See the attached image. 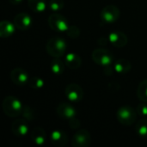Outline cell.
I'll use <instances>...</instances> for the list:
<instances>
[{
  "label": "cell",
  "mask_w": 147,
  "mask_h": 147,
  "mask_svg": "<svg viewBox=\"0 0 147 147\" xmlns=\"http://www.w3.org/2000/svg\"><path fill=\"white\" fill-rule=\"evenodd\" d=\"M67 49L66 42L61 37H52L47 43V53L53 58H59L65 54Z\"/></svg>",
  "instance_id": "cell-1"
},
{
  "label": "cell",
  "mask_w": 147,
  "mask_h": 147,
  "mask_svg": "<svg viewBox=\"0 0 147 147\" xmlns=\"http://www.w3.org/2000/svg\"><path fill=\"white\" fill-rule=\"evenodd\" d=\"M3 110L9 117H17L22 115L23 106L22 102L16 97L9 96L3 101Z\"/></svg>",
  "instance_id": "cell-2"
},
{
  "label": "cell",
  "mask_w": 147,
  "mask_h": 147,
  "mask_svg": "<svg viewBox=\"0 0 147 147\" xmlns=\"http://www.w3.org/2000/svg\"><path fill=\"white\" fill-rule=\"evenodd\" d=\"M137 111L129 105H124L119 108L116 113L118 121L124 126H131L137 120Z\"/></svg>",
  "instance_id": "cell-3"
},
{
  "label": "cell",
  "mask_w": 147,
  "mask_h": 147,
  "mask_svg": "<svg viewBox=\"0 0 147 147\" xmlns=\"http://www.w3.org/2000/svg\"><path fill=\"white\" fill-rule=\"evenodd\" d=\"M92 59L102 66H109L114 60V55L108 49L97 48L92 52Z\"/></svg>",
  "instance_id": "cell-4"
},
{
  "label": "cell",
  "mask_w": 147,
  "mask_h": 147,
  "mask_svg": "<svg viewBox=\"0 0 147 147\" xmlns=\"http://www.w3.org/2000/svg\"><path fill=\"white\" fill-rule=\"evenodd\" d=\"M48 25L53 30L59 32L67 31L70 27L69 22L66 17L60 14L51 15L48 18Z\"/></svg>",
  "instance_id": "cell-5"
},
{
  "label": "cell",
  "mask_w": 147,
  "mask_h": 147,
  "mask_svg": "<svg viewBox=\"0 0 147 147\" xmlns=\"http://www.w3.org/2000/svg\"><path fill=\"white\" fill-rule=\"evenodd\" d=\"M120 15L121 13L119 8L115 5H107L102 9L100 13L101 19L102 20V22L108 24L114 23L115 22H116L119 19Z\"/></svg>",
  "instance_id": "cell-6"
},
{
  "label": "cell",
  "mask_w": 147,
  "mask_h": 147,
  "mask_svg": "<svg viewBox=\"0 0 147 147\" xmlns=\"http://www.w3.org/2000/svg\"><path fill=\"white\" fill-rule=\"evenodd\" d=\"M91 144V135L89 131L83 129L77 132L71 140L73 147H88Z\"/></svg>",
  "instance_id": "cell-7"
},
{
  "label": "cell",
  "mask_w": 147,
  "mask_h": 147,
  "mask_svg": "<svg viewBox=\"0 0 147 147\" xmlns=\"http://www.w3.org/2000/svg\"><path fill=\"white\" fill-rule=\"evenodd\" d=\"M65 96L71 101V102H79L84 97V91L83 89L80 87V85L77 84H70L65 87Z\"/></svg>",
  "instance_id": "cell-8"
},
{
  "label": "cell",
  "mask_w": 147,
  "mask_h": 147,
  "mask_svg": "<svg viewBox=\"0 0 147 147\" xmlns=\"http://www.w3.org/2000/svg\"><path fill=\"white\" fill-rule=\"evenodd\" d=\"M10 78L15 84L19 86H24L28 84L29 81V77L28 72L22 68L13 69L10 72Z\"/></svg>",
  "instance_id": "cell-9"
},
{
  "label": "cell",
  "mask_w": 147,
  "mask_h": 147,
  "mask_svg": "<svg viewBox=\"0 0 147 147\" xmlns=\"http://www.w3.org/2000/svg\"><path fill=\"white\" fill-rule=\"evenodd\" d=\"M56 112H57V115L60 118H63L68 121L74 118L77 115L76 109L72 105L66 103V102H62L59 104L56 108Z\"/></svg>",
  "instance_id": "cell-10"
},
{
  "label": "cell",
  "mask_w": 147,
  "mask_h": 147,
  "mask_svg": "<svg viewBox=\"0 0 147 147\" xmlns=\"http://www.w3.org/2000/svg\"><path fill=\"white\" fill-rule=\"evenodd\" d=\"M32 18L27 13H19L14 18V24L19 30H27L32 25Z\"/></svg>",
  "instance_id": "cell-11"
},
{
  "label": "cell",
  "mask_w": 147,
  "mask_h": 147,
  "mask_svg": "<svg viewBox=\"0 0 147 147\" xmlns=\"http://www.w3.org/2000/svg\"><path fill=\"white\" fill-rule=\"evenodd\" d=\"M11 132L17 137L25 136L28 133V124L26 119H18L12 122Z\"/></svg>",
  "instance_id": "cell-12"
},
{
  "label": "cell",
  "mask_w": 147,
  "mask_h": 147,
  "mask_svg": "<svg viewBox=\"0 0 147 147\" xmlns=\"http://www.w3.org/2000/svg\"><path fill=\"white\" fill-rule=\"evenodd\" d=\"M109 40L110 43L118 48H121L127 44L128 39L126 34L121 31H113L109 35Z\"/></svg>",
  "instance_id": "cell-13"
},
{
  "label": "cell",
  "mask_w": 147,
  "mask_h": 147,
  "mask_svg": "<svg viewBox=\"0 0 147 147\" xmlns=\"http://www.w3.org/2000/svg\"><path fill=\"white\" fill-rule=\"evenodd\" d=\"M68 137L67 134L61 130L53 131L50 134V141L53 146L56 147H63L67 143Z\"/></svg>",
  "instance_id": "cell-14"
},
{
  "label": "cell",
  "mask_w": 147,
  "mask_h": 147,
  "mask_svg": "<svg viewBox=\"0 0 147 147\" xmlns=\"http://www.w3.org/2000/svg\"><path fill=\"white\" fill-rule=\"evenodd\" d=\"M31 139L36 146H42L47 140V134L42 127H37L32 131Z\"/></svg>",
  "instance_id": "cell-15"
},
{
  "label": "cell",
  "mask_w": 147,
  "mask_h": 147,
  "mask_svg": "<svg viewBox=\"0 0 147 147\" xmlns=\"http://www.w3.org/2000/svg\"><path fill=\"white\" fill-rule=\"evenodd\" d=\"M65 64L71 70H76L81 66L82 64V59L79 55L74 53H70L65 56Z\"/></svg>",
  "instance_id": "cell-16"
},
{
  "label": "cell",
  "mask_w": 147,
  "mask_h": 147,
  "mask_svg": "<svg viewBox=\"0 0 147 147\" xmlns=\"http://www.w3.org/2000/svg\"><path fill=\"white\" fill-rule=\"evenodd\" d=\"M15 24L9 21H2L0 23V36L2 38L10 37L15 32Z\"/></svg>",
  "instance_id": "cell-17"
},
{
  "label": "cell",
  "mask_w": 147,
  "mask_h": 147,
  "mask_svg": "<svg viewBox=\"0 0 147 147\" xmlns=\"http://www.w3.org/2000/svg\"><path fill=\"white\" fill-rule=\"evenodd\" d=\"M132 68V64L129 60L126 59H118L115 65H114V69L116 72L118 73H127L128 71H130Z\"/></svg>",
  "instance_id": "cell-18"
},
{
  "label": "cell",
  "mask_w": 147,
  "mask_h": 147,
  "mask_svg": "<svg viewBox=\"0 0 147 147\" xmlns=\"http://www.w3.org/2000/svg\"><path fill=\"white\" fill-rule=\"evenodd\" d=\"M51 71L56 75H60L64 72L65 64L59 58H54L51 62Z\"/></svg>",
  "instance_id": "cell-19"
},
{
  "label": "cell",
  "mask_w": 147,
  "mask_h": 147,
  "mask_svg": "<svg viewBox=\"0 0 147 147\" xmlns=\"http://www.w3.org/2000/svg\"><path fill=\"white\" fill-rule=\"evenodd\" d=\"M29 8L35 12H42L47 8L46 0H28Z\"/></svg>",
  "instance_id": "cell-20"
},
{
  "label": "cell",
  "mask_w": 147,
  "mask_h": 147,
  "mask_svg": "<svg viewBox=\"0 0 147 147\" xmlns=\"http://www.w3.org/2000/svg\"><path fill=\"white\" fill-rule=\"evenodd\" d=\"M137 95L141 101L147 102V79L143 80L140 84L137 90Z\"/></svg>",
  "instance_id": "cell-21"
},
{
  "label": "cell",
  "mask_w": 147,
  "mask_h": 147,
  "mask_svg": "<svg viewBox=\"0 0 147 147\" xmlns=\"http://www.w3.org/2000/svg\"><path fill=\"white\" fill-rule=\"evenodd\" d=\"M135 131L140 136L147 137V119H141L138 121Z\"/></svg>",
  "instance_id": "cell-22"
},
{
  "label": "cell",
  "mask_w": 147,
  "mask_h": 147,
  "mask_svg": "<svg viewBox=\"0 0 147 147\" xmlns=\"http://www.w3.org/2000/svg\"><path fill=\"white\" fill-rule=\"evenodd\" d=\"M28 85L30 88H32V89L38 90V89H40V88H42L44 86V81L40 78L34 77V78H29V81L28 83Z\"/></svg>",
  "instance_id": "cell-23"
},
{
  "label": "cell",
  "mask_w": 147,
  "mask_h": 147,
  "mask_svg": "<svg viewBox=\"0 0 147 147\" xmlns=\"http://www.w3.org/2000/svg\"><path fill=\"white\" fill-rule=\"evenodd\" d=\"M48 7L53 11H59L64 8V1L63 0H50L48 3Z\"/></svg>",
  "instance_id": "cell-24"
},
{
  "label": "cell",
  "mask_w": 147,
  "mask_h": 147,
  "mask_svg": "<svg viewBox=\"0 0 147 147\" xmlns=\"http://www.w3.org/2000/svg\"><path fill=\"white\" fill-rule=\"evenodd\" d=\"M67 35L71 38V39H76L78 37H79L80 35V30L78 27L74 26V25H70L69 28L66 31Z\"/></svg>",
  "instance_id": "cell-25"
},
{
  "label": "cell",
  "mask_w": 147,
  "mask_h": 147,
  "mask_svg": "<svg viewBox=\"0 0 147 147\" xmlns=\"http://www.w3.org/2000/svg\"><path fill=\"white\" fill-rule=\"evenodd\" d=\"M22 115L23 118L26 119L27 121H32L34 119V114L33 110L28 106H24L23 107Z\"/></svg>",
  "instance_id": "cell-26"
},
{
  "label": "cell",
  "mask_w": 147,
  "mask_h": 147,
  "mask_svg": "<svg viewBox=\"0 0 147 147\" xmlns=\"http://www.w3.org/2000/svg\"><path fill=\"white\" fill-rule=\"evenodd\" d=\"M136 111L138 113V115H140V116H147V105L145 103H140L137 106Z\"/></svg>",
  "instance_id": "cell-27"
},
{
  "label": "cell",
  "mask_w": 147,
  "mask_h": 147,
  "mask_svg": "<svg viewBox=\"0 0 147 147\" xmlns=\"http://www.w3.org/2000/svg\"><path fill=\"white\" fill-rule=\"evenodd\" d=\"M69 124H70L71 127L73 128V129L74 128H78L80 127V121L78 119H76L75 117L71 119V120H69Z\"/></svg>",
  "instance_id": "cell-28"
},
{
  "label": "cell",
  "mask_w": 147,
  "mask_h": 147,
  "mask_svg": "<svg viewBox=\"0 0 147 147\" xmlns=\"http://www.w3.org/2000/svg\"><path fill=\"white\" fill-rule=\"evenodd\" d=\"M11 3H13V4H19V3H22V0H9Z\"/></svg>",
  "instance_id": "cell-29"
}]
</instances>
